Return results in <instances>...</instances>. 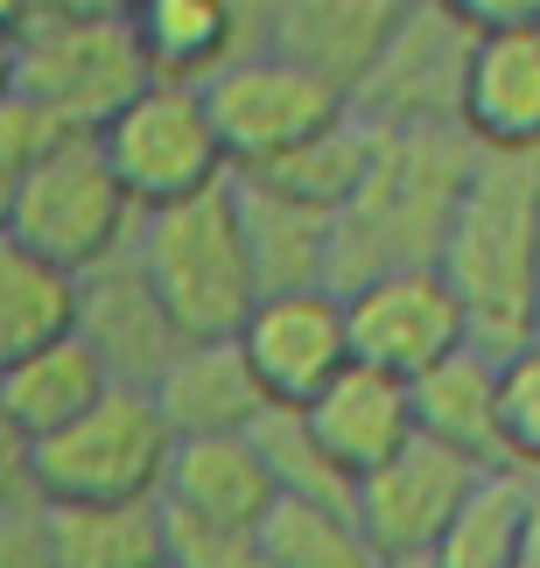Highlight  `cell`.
<instances>
[{
	"label": "cell",
	"instance_id": "f546056e",
	"mask_svg": "<svg viewBox=\"0 0 540 568\" xmlns=\"http://www.w3.org/2000/svg\"><path fill=\"white\" fill-rule=\"evenodd\" d=\"M520 568H540V485H533V519H527V548H520Z\"/></svg>",
	"mask_w": 540,
	"mask_h": 568
},
{
	"label": "cell",
	"instance_id": "44dd1931",
	"mask_svg": "<svg viewBox=\"0 0 540 568\" xmlns=\"http://www.w3.org/2000/svg\"><path fill=\"white\" fill-rule=\"evenodd\" d=\"M147 78H183L204 84L240 57V0H126Z\"/></svg>",
	"mask_w": 540,
	"mask_h": 568
},
{
	"label": "cell",
	"instance_id": "5bb4252c",
	"mask_svg": "<svg viewBox=\"0 0 540 568\" xmlns=\"http://www.w3.org/2000/svg\"><path fill=\"white\" fill-rule=\"evenodd\" d=\"M162 506L190 527H261L281 506V477L261 435H190L176 443Z\"/></svg>",
	"mask_w": 540,
	"mask_h": 568
},
{
	"label": "cell",
	"instance_id": "52a82bcc",
	"mask_svg": "<svg viewBox=\"0 0 540 568\" xmlns=\"http://www.w3.org/2000/svg\"><path fill=\"white\" fill-rule=\"evenodd\" d=\"M99 148L113 162V176L126 183V196H134V211H169L183 196L232 183V155L218 141L204 84H183V78H147L99 126Z\"/></svg>",
	"mask_w": 540,
	"mask_h": 568
},
{
	"label": "cell",
	"instance_id": "9c48e42d",
	"mask_svg": "<svg viewBox=\"0 0 540 568\" xmlns=\"http://www.w3.org/2000/svg\"><path fill=\"white\" fill-rule=\"evenodd\" d=\"M485 477H491L485 464H470V456L415 435L394 464L358 477L351 513H358L365 540L379 548V561H421V555L442 548V534L457 527V513L470 506V491H478Z\"/></svg>",
	"mask_w": 540,
	"mask_h": 568
},
{
	"label": "cell",
	"instance_id": "8992f818",
	"mask_svg": "<svg viewBox=\"0 0 540 568\" xmlns=\"http://www.w3.org/2000/svg\"><path fill=\"white\" fill-rule=\"evenodd\" d=\"M0 232H14L21 246H35L57 267L84 274V267L134 246L141 211L126 196V183L113 176L99 134H57L14 176V190L0 196Z\"/></svg>",
	"mask_w": 540,
	"mask_h": 568
},
{
	"label": "cell",
	"instance_id": "1f68e13d",
	"mask_svg": "<svg viewBox=\"0 0 540 568\" xmlns=\"http://www.w3.org/2000/svg\"><path fill=\"white\" fill-rule=\"evenodd\" d=\"M162 568H176V561H162Z\"/></svg>",
	"mask_w": 540,
	"mask_h": 568
},
{
	"label": "cell",
	"instance_id": "2e32d148",
	"mask_svg": "<svg viewBox=\"0 0 540 568\" xmlns=\"http://www.w3.org/2000/svg\"><path fill=\"white\" fill-rule=\"evenodd\" d=\"M155 400L169 414V428L183 435H253L274 414L261 373L246 365L240 337H211V344H183L176 365L162 373Z\"/></svg>",
	"mask_w": 540,
	"mask_h": 568
},
{
	"label": "cell",
	"instance_id": "277c9868",
	"mask_svg": "<svg viewBox=\"0 0 540 568\" xmlns=\"http://www.w3.org/2000/svg\"><path fill=\"white\" fill-rule=\"evenodd\" d=\"M176 443L183 435L169 428L155 393L113 386L71 428L29 443V491L42 506H134V498H162Z\"/></svg>",
	"mask_w": 540,
	"mask_h": 568
},
{
	"label": "cell",
	"instance_id": "ac0fdd59",
	"mask_svg": "<svg viewBox=\"0 0 540 568\" xmlns=\"http://www.w3.org/2000/svg\"><path fill=\"white\" fill-rule=\"evenodd\" d=\"M415 422L428 443L470 456L485 470H506V422H499V352L463 344L415 379Z\"/></svg>",
	"mask_w": 540,
	"mask_h": 568
},
{
	"label": "cell",
	"instance_id": "8fae6325",
	"mask_svg": "<svg viewBox=\"0 0 540 568\" xmlns=\"http://www.w3.org/2000/svg\"><path fill=\"white\" fill-rule=\"evenodd\" d=\"M246 365L261 373L274 407H309L344 365H351V310L337 288H281L261 295V310L240 331Z\"/></svg>",
	"mask_w": 540,
	"mask_h": 568
},
{
	"label": "cell",
	"instance_id": "3957f363",
	"mask_svg": "<svg viewBox=\"0 0 540 568\" xmlns=\"http://www.w3.org/2000/svg\"><path fill=\"white\" fill-rule=\"evenodd\" d=\"M134 253L155 295L169 302L176 331L190 344L211 337H240L246 316L261 310V267L246 246V217H240V183H218L204 196H183L169 211H141Z\"/></svg>",
	"mask_w": 540,
	"mask_h": 568
},
{
	"label": "cell",
	"instance_id": "7c38bea8",
	"mask_svg": "<svg viewBox=\"0 0 540 568\" xmlns=\"http://www.w3.org/2000/svg\"><path fill=\"white\" fill-rule=\"evenodd\" d=\"M78 337L99 352V365L113 373V386H147V393L162 386V373L176 365V352L190 344L176 331V316H169V302L155 295V281H147L134 246L113 253V260H99V267H84Z\"/></svg>",
	"mask_w": 540,
	"mask_h": 568
},
{
	"label": "cell",
	"instance_id": "d6986e66",
	"mask_svg": "<svg viewBox=\"0 0 540 568\" xmlns=\"http://www.w3.org/2000/svg\"><path fill=\"white\" fill-rule=\"evenodd\" d=\"M113 393V373L99 365V352L84 337L42 344V352L14 358L0 373V422H8L21 443H42V435L71 428L84 407H99Z\"/></svg>",
	"mask_w": 540,
	"mask_h": 568
},
{
	"label": "cell",
	"instance_id": "cb8c5ba5",
	"mask_svg": "<svg viewBox=\"0 0 540 568\" xmlns=\"http://www.w3.org/2000/svg\"><path fill=\"white\" fill-rule=\"evenodd\" d=\"M261 548L274 568H386L379 548L365 540L351 506H323V498H281L261 519Z\"/></svg>",
	"mask_w": 540,
	"mask_h": 568
},
{
	"label": "cell",
	"instance_id": "9a60e30c",
	"mask_svg": "<svg viewBox=\"0 0 540 568\" xmlns=\"http://www.w3.org/2000/svg\"><path fill=\"white\" fill-rule=\"evenodd\" d=\"M457 120L485 155H540V29H499L470 42Z\"/></svg>",
	"mask_w": 540,
	"mask_h": 568
},
{
	"label": "cell",
	"instance_id": "ba28073f",
	"mask_svg": "<svg viewBox=\"0 0 540 568\" xmlns=\"http://www.w3.org/2000/svg\"><path fill=\"white\" fill-rule=\"evenodd\" d=\"M204 99L232 169H267L351 113V84L295 50H240L204 78Z\"/></svg>",
	"mask_w": 540,
	"mask_h": 568
},
{
	"label": "cell",
	"instance_id": "6da1fadb",
	"mask_svg": "<svg viewBox=\"0 0 540 568\" xmlns=\"http://www.w3.org/2000/svg\"><path fill=\"white\" fill-rule=\"evenodd\" d=\"M436 267L449 274L485 352L506 358L540 337V155L478 148Z\"/></svg>",
	"mask_w": 540,
	"mask_h": 568
},
{
	"label": "cell",
	"instance_id": "e0dca14e",
	"mask_svg": "<svg viewBox=\"0 0 540 568\" xmlns=\"http://www.w3.org/2000/svg\"><path fill=\"white\" fill-rule=\"evenodd\" d=\"M240 183V217H246V246L261 267V288H337V211L302 204L288 190H267L232 169Z\"/></svg>",
	"mask_w": 540,
	"mask_h": 568
},
{
	"label": "cell",
	"instance_id": "30bf717a",
	"mask_svg": "<svg viewBox=\"0 0 540 568\" xmlns=\"http://www.w3.org/2000/svg\"><path fill=\"white\" fill-rule=\"evenodd\" d=\"M344 310H351V352L400 379H421L449 352L478 344L442 267H386L358 288H344Z\"/></svg>",
	"mask_w": 540,
	"mask_h": 568
},
{
	"label": "cell",
	"instance_id": "4316f807",
	"mask_svg": "<svg viewBox=\"0 0 540 568\" xmlns=\"http://www.w3.org/2000/svg\"><path fill=\"white\" fill-rule=\"evenodd\" d=\"M0 568H57V555H50V527H42V498L29 491L14 506H0Z\"/></svg>",
	"mask_w": 540,
	"mask_h": 568
},
{
	"label": "cell",
	"instance_id": "5b68a950",
	"mask_svg": "<svg viewBox=\"0 0 540 568\" xmlns=\"http://www.w3.org/2000/svg\"><path fill=\"white\" fill-rule=\"evenodd\" d=\"M141 84L147 57L126 14H35L0 50V92L71 134H99Z\"/></svg>",
	"mask_w": 540,
	"mask_h": 568
},
{
	"label": "cell",
	"instance_id": "ffe728a7",
	"mask_svg": "<svg viewBox=\"0 0 540 568\" xmlns=\"http://www.w3.org/2000/svg\"><path fill=\"white\" fill-rule=\"evenodd\" d=\"M78 302H84V274L57 267L50 253L0 232V373L14 358L42 352V344L78 337Z\"/></svg>",
	"mask_w": 540,
	"mask_h": 568
},
{
	"label": "cell",
	"instance_id": "4dcf8cb0",
	"mask_svg": "<svg viewBox=\"0 0 540 568\" xmlns=\"http://www.w3.org/2000/svg\"><path fill=\"white\" fill-rule=\"evenodd\" d=\"M386 568H436V561H428V555H421V561H386Z\"/></svg>",
	"mask_w": 540,
	"mask_h": 568
},
{
	"label": "cell",
	"instance_id": "4fadbf2b",
	"mask_svg": "<svg viewBox=\"0 0 540 568\" xmlns=\"http://www.w3.org/2000/svg\"><path fill=\"white\" fill-rule=\"evenodd\" d=\"M302 422H309V435L330 449L337 470L365 477V470L394 464V456L421 435V422H415V379L351 358L309 407H302Z\"/></svg>",
	"mask_w": 540,
	"mask_h": 568
},
{
	"label": "cell",
	"instance_id": "7402d4cb",
	"mask_svg": "<svg viewBox=\"0 0 540 568\" xmlns=\"http://www.w3.org/2000/svg\"><path fill=\"white\" fill-rule=\"evenodd\" d=\"M57 568H162L176 561L169 540V506L134 498V506H42Z\"/></svg>",
	"mask_w": 540,
	"mask_h": 568
},
{
	"label": "cell",
	"instance_id": "603a6c76",
	"mask_svg": "<svg viewBox=\"0 0 540 568\" xmlns=\"http://www.w3.org/2000/svg\"><path fill=\"white\" fill-rule=\"evenodd\" d=\"M527 519H533V485L520 470H491L428 561L436 568H520Z\"/></svg>",
	"mask_w": 540,
	"mask_h": 568
},
{
	"label": "cell",
	"instance_id": "d4e9b609",
	"mask_svg": "<svg viewBox=\"0 0 540 568\" xmlns=\"http://www.w3.org/2000/svg\"><path fill=\"white\" fill-rule=\"evenodd\" d=\"M253 435H261L267 464L281 477V498H323V506H351V498H358V477L330 464V449L309 435L302 407H274Z\"/></svg>",
	"mask_w": 540,
	"mask_h": 568
},
{
	"label": "cell",
	"instance_id": "484cf974",
	"mask_svg": "<svg viewBox=\"0 0 540 568\" xmlns=\"http://www.w3.org/2000/svg\"><path fill=\"white\" fill-rule=\"evenodd\" d=\"M499 422H506V470L540 485V337L499 358Z\"/></svg>",
	"mask_w": 540,
	"mask_h": 568
},
{
	"label": "cell",
	"instance_id": "83f0119b",
	"mask_svg": "<svg viewBox=\"0 0 540 568\" xmlns=\"http://www.w3.org/2000/svg\"><path fill=\"white\" fill-rule=\"evenodd\" d=\"M442 14H457L470 36H499V29H540V0H436Z\"/></svg>",
	"mask_w": 540,
	"mask_h": 568
},
{
	"label": "cell",
	"instance_id": "7a4b0ae2",
	"mask_svg": "<svg viewBox=\"0 0 540 568\" xmlns=\"http://www.w3.org/2000/svg\"><path fill=\"white\" fill-rule=\"evenodd\" d=\"M470 169L478 141L463 126H379L373 176L337 211V295L386 267H436Z\"/></svg>",
	"mask_w": 540,
	"mask_h": 568
},
{
	"label": "cell",
	"instance_id": "f1b7e54d",
	"mask_svg": "<svg viewBox=\"0 0 540 568\" xmlns=\"http://www.w3.org/2000/svg\"><path fill=\"white\" fill-rule=\"evenodd\" d=\"M29 21H35V0H0V50H8Z\"/></svg>",
	"mask_w": 540,
	"mask_h": 568
}]
</instances>
